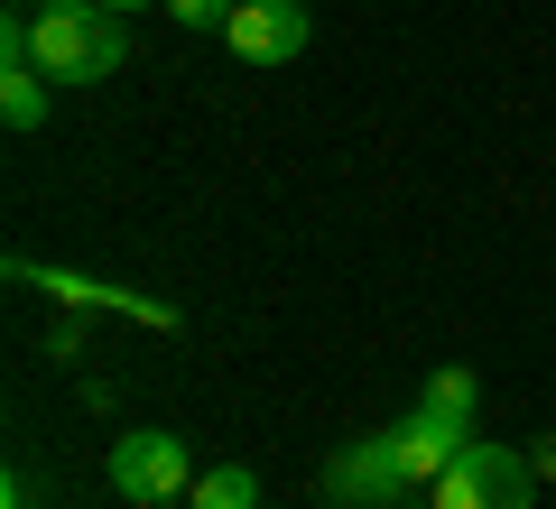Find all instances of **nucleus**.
<instances>
[{"label":"nucleus","instance_id":"1","mask_svg":"<svg viewBox=\"0 0 556 509\" xmlns=\"http://www.w3.org/2000/svg\"><path fill=\"white\" fill-rule=\"evenodd\" d=\"M121 56H130V28L102 0H47V10H28V65L47 84H102V75H121Z\"/></svg>","mask_w":556,"mask_h":509},{"label":"nucleus","instance_id":"2","mask_svg":"<svg viewBox=\"0 0 556 509\" xmlns=\"http://www.w3.org/2000/svg\"><path fill=\"white\" fill-rule=\"evenodd\" d=\"M529 500H538L529 445H482V435H464V454L427 482V509H529Z\"/></svg>","mask_w":556,"mask_h":509},{"label":"nucleus","instance_id":"3","mask_svg":"<svg viewBox=\"0 0 556 509\" xmlns=\"http://www.w3.org/2000/svg\"><path fill=\"white\" fill-rule=\"evenodd\" d=\"M112 491H121V500H139V509H177L186 491H195L186 435H167V427H130V435L112 445Z\"/></svg>","mask_w":556,"mask_h":509},{"label":"nucleus","instance_id":"4","mask_svg":"<svg viewBox=\"0 0 556 509\" xmlns=\"http://www.w3.org/2000/svg\"><path fill=\"white\" fill-rule=\"evenodd\" d=\"M408 463H399V445L390 435H353V445L325 463V500H353V509H390V500H408Z\"/></svg>","mask_w":556,"mask_h":509},{"label":"nucleus","instance_id":"5","mask_svg":"<svg viewBox=\"0 0 556 509\" xmlns=\"http://www.w3.org/2000/svg\"><path fill=\"white\" fill-rule=\"evenodd\" d=\"M223 47L241 65H288L306 56V0H241L232 20H223Z\"/></svg>","mask_w":556,"mask_h":509},{"label":"nucleus","instance_id":"6","mask_svg":"<svg viewBox=\"0 0 556 509\" xmlns=\"http://www.w3.org/2000/svg\"><path fill=\"white\" fill-rule=\"evenodd\" d=\"M10 278H28V288L65 296V306H102V315H139V325H177V306H159V296H130V288H102V278H75V269H28V259H10Z\"/></svg>","mask_w":556,"mask_h":509},{"label":"nucleus","instance_id":"7","mask_svg":"<svg viewBox=\"0 0 556 509\" xmlns=\"http://www.w3.org/2000/svg\"><path fill=\"white\" fill-rule=\"evenodd\" d=\"M464 435H473V427H464V417L408 408V417H399V427H390V445H399V463H408V482L427 491V482H437V472H445V463H455V454H464Z\"/></svg>","mask_w":556,"mask_h":509},{"label":"nucleus","instance_id":"8","mask_svg":"<svg viewBox=\"0 0 556 509\" xmlns=\"http://www.w3.org/2000/svg\"><path fill=\"white\" fill-rule=\"evenodd\" d=\"M0 120H10V130H38L47 120V75L28 56H0Z\"/></svg>","mask_w":556,"mask_h":509},{"label":"nucleus","instance_id":"9","mask_svg":"<svg viewBox=\"0 0 556 509\" xmlns=\"http://www.w3.org/2000/svg\"><path fill=\"white\" fill-rule=\"evenodd\" d=\"M186 509H260V472H251V463H214V472H195Z\"/></svg>","mask_w":556,"mask_h":509},{"label":"nucleus","instance_id":"10","mask_svg":"<svg viewBox=\"0 0 556 509\" xmlns=\"http://www.w3.org/2000/svg\"><path fill=\"white\" fill-rule=\"evenodd\" d=\"M473 398H482V380L464 371V361H445V371H427V398H417V408H437V417H464V427H473Z\"/></svg>","mask_w":556,"mask_h":509},{"label":"nucleus","instance_id":"11","mask_svg":"<svg viewBox=\"0 0 556 509\" xmlns=\"http://www.w3.org/2000/svg\"><path fill=\"white\" fill-rule=\"evenodd\" d=\"M159 10H167L177 28H223V20L241 10V0H159Z\"/></svg>","mask_w":556,"mask_h":509},{"label":"nucleus","instance_id":"12","mask_svg":"<svg viewBox=\"0 0 556 509\" xmlns=\"http://www.w3.org/2000/svg\"><path fill=\"white\" fill-rule=\"evenodd\" d=\"M0 509H38V500H28V472H10V482H0Z\"/></svg>","mask_w":556,"mask_h":509},{"label":"nucleus","instance_id":"13","mask_svg":"<svg viewBox=\"0 0 556 509\" xmlns=\"http://www.w3.org/2000/svg\"><path fill=\"white\" fill-rule=\"evenodd\" d=\"M529 463H538V482H556V435H538V445H529Z\"/></svg>","mask_w":556,"mask_h":509},{"label":"nucleus","instance_id":"14","mask_svg":"<svg viewBox=\"0 0 556 509\" xmlns=\"http://www.w3.org/2000/svg\"><path fill=\"white\" fill-rule=\"evenodd\" d=\"M102 10H121V20H130V10H149V0H102Z\"/></svg>","mask_w":556,"mask_h":509},{"label":"nucleus","instance_id":"15","mask_svg":"<svg viewBox=\"0 0 556 509\" xmlns=\"http://www.w3.org/2000/svg\"><path fill=\"white\" fill-rule=\"evenodd\" d=\"M28 10H47V0H28Z\"/></svg>","mask_w":556,"mask_h":509}]
</instances>
